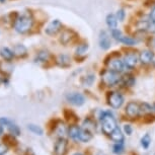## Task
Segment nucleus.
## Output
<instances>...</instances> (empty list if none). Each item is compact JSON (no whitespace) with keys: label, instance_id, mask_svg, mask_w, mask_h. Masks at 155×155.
<instances>
[{"label":"nucleus","instance_id":"nucleus-1","mask_svg":"<svg viewBox=\"0 0 155 155\" xmlns=\"http://www.w3.org/2000/svg\"><path fill=\"white\" fill-rule=\"evenodd\" d=\"M34 25V17L30 12H22L17 14L13 21V28L18 34H27Z\"/></svg>","mask_w":155,"mask_h":155},{"label":"nucleus","instance_id":"nucleus-2","mask_svg":"<svg viewBox=\"0 0 155 155\" xmlns=\"http://www.w3.org/2000/svg\"><path fill=\"white\" fill-rule=\"evenodd\" d=\"M101 122L102 131L106 134H107V135H110L118 128L116 119L114 118V116L110 112H104L101 114Z\"/></svg>","mask_w":155,"mask_h":155},{"label":"nucleus","instance_id":"nucleus-3","mask_svg":"<svg viewBox=\"0 0 155 155\" xmlns=\"http://www.w3.org/2000/svg\"><path fill=\"white\" fill-rule=\"evenodd\" d=\"M104 83L107 86H114L116 84H118L121 81L122 77L120 75L119 72H115L113 70H107L102 73V77H101Z\"/></svg>","mask_w":155,"mask_h":155},{"label":"nucleus","instance_id":"nucleus-4","mask_svg":"<svg viewBox=\"0 0 155 155\" xmlns=\"http://www.w3.org/2000/svg\"><path fill=\"white\" fill-rule=\"evenodd\" d=\"M107 101H109L110 106L114 109H120L124 104V96L120 92L113 91L107 96Z\"/></svg>","mask_w":155,"mask_h":155},{"label":"nucleus","instance_id":"nucleus-5","mask_svg":"<svg viewBox=\"0 0 155 155\" xmlns=\"http://www.w3.org/2000/svg\"><path fill=\"white\" fill-rule=\"evenodd\" d=\"M66 99L69 104L75 107H81L85 102V97L80 92H70L66 95Z\"/></svg>","mask_w":155,"mask_h":155},{"label":"nucleus","instance_id":"nucleus-6","mask_svg":"<svg viewBox=\"0 0 155 155\" xmlns=\"http://www.w3.org/2000/svg\"><path fill=\"white\" fill-rule=\"evenodd\" d=\"M0 125H2L3 127H6L8 129V131H9V133L13 134V135H15L16 137L20 136V133L21 132H20L19 127L16 124H14V123L8 118H0Z\"/></svg>","mask_w":155,"mask_h":155},{"label":"nucleus","instance_id":"nucleus-7","mask_svg":"<svg viewBox=\"0 0 155 155\" xmlns=\"http://www.w3.org/2000/svg\"><path fill=\"white\" fill-rule=\"evenodd\" d=\"M62 27H63V25L59 19H54L46 27L45 33L48 35V36H55V35H57L62 30Z\"/></svg>","mask_w":155,"mask_h":155},{"label":"nucleus","instance_id":"nucleus-8","mask_svg":"<svg viewBox=\"0 0 155 155\" xmlns=\"http://www.w3.org/2000/svg\"><path fill=\"white\" fill-rule=\"evenodd\" d=\"M107 67H109L110 70L121 73L125 70L126 64L124 62V60L120 59V58H114V59L110 60L109 62H107Z\"/></svg>","mask_w":155,"mask_h":155},{"label":"nucleus","instance_id":"nucleus-9","mask_svg":"<svg viewBox=\"0 0 155 155\" xmlns=\"http://www.w3.org/2000/svg\"><path fill=\"white\" fill-rule=\"evenodd\" d=\"M140 113H141V109H140V104H138L135 101L129 102L126 107V114L130 118H137Z\"/></svg>","mask_w":155,"mask_h":155},{"label":"nucleus","instance_id":"nucleus-10","mask_svg":"<svg viewBox=\"0 0 155 155\" xmlns=\"http://www.w3.org/2000/svg\"><path fill=\"white\" fill-rule=\"evenodd\" d=\"M67 149H68V142L64 137L59 138L55 143L54 150L57 155H65L67 153Z\"/></svg>","mask_w":155,"mask_h":155},{"label":"nucleus","instance_id":"nucleus-11","mask_svg":"<svg viewBox=\"0 0 155 155\" xmlns=\"http://www.w3.org/2000/svg\"><path fill=\"white\" fill-rule=\"evenodd\" d=\"M98 43H99V47H101L102 50H109L110 48V45H112V43H110V38L106 31H102L101 35H99Z\"/></svg>","mask_w":155,"mask_h":155},{"label":"nucleus","instance_id":"nucleus-12","mask_svg":"<svg viewBox=\"0 0 155 155\" xmlns=\"http://www.w3.org/2000/svg\"><path fill=\"white\" fill-rule=\"evenodd\" d=\"M138 61H139V57L135 53H128L124 57V62L126 64V67H128V68L135 67L137 65V63H138Z\"/></svg>","mask_w":155,"mask_h":155},{"label":"nucleus","instance_id":"nucleus-13","mask_svg":"<svg viewBox=\"0 0 155 155\" xmlns=\"http://www.w3.org/2000/svg\"><path fill=\"white\" fill-rule=\"evenodd\" d=\"M154 59V53L150 50H144L140 53L139 61L143 64H150Z\"/></svg>","mask_w":155,"mask_h":155},{"label":"nucleus","instance_id":"nucleus-14","mask_svg":"<svg viewBox=\"0 0 155 155\" xmlns=\"http://www.w3.org/2000/svg\"><path fill=\"white\" fill-rule=\"evenodd\" d=\"M14 57L17 58H25L28 56V49L25 45H21V44H17L13 47L12 49Z\"/></svg>","mask_w":155,"mask_h":155},{"label":"nucleus","instance_id":"nucleus-15","mask_svg":"<svg viewBox=\"0 0 155 155\" xmlns=\"http://www.w3.org/2000/svg\"><path fill=\"white\" fill-rule=\"evenodd\" d=\"M80 130H81V128L79 127V126L73 124V125H71L68 128V133H67V134H68L69 137L71 139H73L76 142H78V141H79V133H80Z\"/></svg>","mask_w":155,"mask_h":155},{"label":"nucleus","instance_id":"nucleus-16","mask_svg":"<svg viewBox=\"0 0 155 155\" xmlns=\"http://www.w3.org/2000/svg\"><path fill=\"white\" fill-rule=\"evenodd\" d=\"M0 56H1V58L3 60L11 62L14 58V54H13L12 50L9 49L8 47H2V48L0 49Z\"/></svg>","mask_w":155,"mask_h":155},{"label":"nucleus","instance_id":"nucleus-17","mask_svg":"<svg viewBox=\"0 0 155 155\" xmlns=\"http://www.w3.org/2000/svg\"><path fill=\"white\" fill-rule=\"evenodd\" d=\"M13 71V65L9 61H1L0 62V72L4 75H9Z\"/></svg>","mask_w":155,"mask_h":155},{"label":"nucleus","instance_id":"nucleus-18","mask_svg":"<svg viewBox=\"0 0 155 155\" xmlns=\"http://www.w3.org/2000/svg\"><path fill=\"white\" fill-rule=\"evenodd\" d=\"M70 61H71V59H70V57L68 56V55L61 54V55H59V56L57 57L56 63H57V65L59 67H62V68H67V67L70 66Z\"/></svg>","mask_w":155,"mask_h":155},{"label":"nucleus","instance_id":"nucleus-19","mask_svg":"<svg viewBox=\"0 0 155 155\" xmlns=\"http://www.w3.org/2000/svg\"><path fill=\"white\" fill-rule=\"evenodd\" d=\"M50 58V53L47 50H41L38 52L36 58H35V62L36 63H46Z\"/></svg>","mask_w":155,"mask_h":155},{"label":"nucleus","instance_id":"nucleus-20","mask_svg":"<svg viewBox=\"0 0 155 155\" xmlns=\"http://www.w3.org/2000/svg\"><path fill=\"white\" fill-rule=\"evenodd\" d=\"M92 132L89 130H87L85 128H81L80 133H79V141L81 142H89L92 139Z\"/></svg>","mask_w":155,"mask_h":155},{"label":"nucleus","instance_id":"nucleus-21","mask_svg":"<svg viewBox=\"0 0 155 155\" xmlns=\"http://www.w3.org/2000/svg\"><path fill=\"white\" fill-rule=\"evenodd\" d=\"M110 139L113 140L114 142L116 143H124V140H125V137H124V134L122 133V131L120 130V128L118 127L116 129L114 132L110 134Z\"/></svg>","mask_w":155,"mask_h":155},{"label":"nucleus","instance_id":"nucleus-22","mask_svg":"<svg viewBox=\"0 0 155 155\" xmlns=\"http://www.w3.org/2000/svg\"><path fill=\"white\" fill-rule=\"evenodd\" d=\"M15 137H16L15 135H13L11 133L6 134V135L3 136V141L8 147H15L17 145V140Z\"/></svg>","mask_w":155,"mask_h":155},{"label":"nucleus","instance_id":"nucleus-23","mask_svg":"<svg viewBox=\"0 0 155 155\" xmlns=\"http://www.w3.org/2000/svg\"><path fill=\"white\" fill-rule=\"evenodd\" d=\"M106 22H107V27H109L110 30H114V28H117V25H118V18H117V16L115 14L110 13V14H107V16L106 18Z\"/></svg>","mask_w":155,"mask_h":155},{"label":"nucleus","instance_id":"nucleus-24","mask_svg":"<svg viewBox=\"0 0 155 155\" xmlns=\"http://www.w3.org/2000/svg\"><path fill=\"white\" fill-rule=\"evenodd\" d=\"M54 131L57 133V135L59 136V138H62L66 133H68V129H66L65 125H64L63 123H59L58 125H56Z\"/></svg>","mask_w":155,"mask_h":155},{"label":"nucleus","instance_id":"nucleus-25","mask_svg":"<svg viewBox=\"0 0 155 155\" xmlns=\"http://www.w3.org/2000/svg\"><path fill=\"white\" fill-rule=\"evenodd\" d=\"M28 129L31 131V133H34L35 135H38V136H43L44 135V130L40 127V126H38L36 124H28Z\"/></svg>","mask_w":155,"mask_h":155},{"label":"nucleus","instance_id":"nucleus-26","mask_svg":"<svg viewBox=\"0 0 155 155\" xmlns=\"http://www.w3.org/2000/svg\"><path fill=\"white\" fill-rule=\"evenodd\" d=\"M72 33L70 31H64L60 36V42L63 44V45H67L72 39Z\"/></svg>","mask_w":155,"mask_h":155},{"label":"nucleus","instance_id":"nucleus-27","mask_svg":"<svg viewBox=\"0 0 155 155\" xmlns=\"http://www.w3.org/2000/svg\"><path fill=\"white\" fill-rule=\"evenodd\" d=\"M122 83L126 86H132L134 83H135V79H134L133 76L131 75H126L124 77H122Z\"/></svg>","mask_w":155,"mask_h":155},{"label":"nucleus","instance_id":"nucleus-28","mask_svg":"<svg viewBox=\"0 0 155 155\" xmlns=\"http://www.w3.org/2000/svg\"><path fill=\"white\" fill-rule=\"evenodd\" d=\"M87 50H88V45L87 44H81L76 48L75 50V54L78 55V56H82L87 52Z\"/></svg>","mask_w":155,"mask_h":155},{"label":"nucleus","instance_id":"nucleus-29","mask_svg":"<svg viewBox=\"0 0 155 155\" xmlns=\"http://www.w3.org/2000/svg\"><path fill=\"white\" fill-rule=\"evenodd\" d=\"M119 42L123 43L124 45H127V46H133L136 44V41L131 37H127V36H123L121 39H120Z\"/></svg>","mask_w":155,"mask_h":155},{"label":"nucleus","instance_id":"nucleus-30","mask_svg":"<svg viewBox=\"0 0 155 155\" xmlns=\"http://www.w3.org/2000/svg\"><path fill=\"white\" fill-rule=\"evenodd\" d=\"M150 143H151V137H150V135H149V134H145V135L143 136L142 139H141L142 147L144 148V149H148L149 145H150Z\"/></svg>","mask_w":155,"mask_h":155},{"label":"nucleus","instance_id":"nucleus-31","mask_svg":"<svg viewBox=\"0 0 155 155\" xmlns=\"http://www.w3.org/2000/svg\"><path fill=\"white\" fill-rule=\"evenodd\" d=\"M125 151V148H124V145L123 143H117L116 145H114L113 147V152L117 155H121L124 153Z\"/></svg>","mask_w":155,"mask_h":155},{"label":"nucleus","instance_id":"nucleus-32","mask_svg":"<svg viewBox=\"0 0 155 155\" xmlns=\"http://www.w3.org/2000/svg\"><path fill=\"white\" fill-rule=\"evenodd\" d=\"M94 80H95V76L93 74H88L83 78L82 82H83L84 85L90 86V85H92V83L94 82Z\"/></svg>","mask_w":155,"mask_h":155},{"label":"nucleus","instance_id":"nucleus-33","mask_svg":"<svg viewBox=\"0 0 155 155\" xmlns=\"http://www.w3.org/2000/svg\"><path fill=\"white\" fill-rule=\"evenodd\" d=\"M83 126H84V128L87 129V130H89V131H92L93 129L95 128V124L91 121V120H89V119H87V120L84 121Z\"/></svg>","mask_w":155,"mask_h":155},{"label":"nucleus","instance_id":"nucleus-34","mask_svg":"<svg viewBox=\"0 0 155 155\" xmlns=\"http://www.w3.org/2000/svg\"><path fill=\"white\" fill-rule=\"evenodd\" d=\"M140 109H141V112L144 113V114H150L152 112V110H153L151 107V106H149V104H146V102L140 104Z\"/></svg>","mask_w":155,"mask_h":155},{"label":"nucleus","instance_id":"nucleus-35","mask_svg":"<svg viewBox=\"0 0 155 155\" xmlns=\"http://www.w3.org/2000/svg\"><path fill=\"white\" fill-rule=\"evenodd\" d=\"M28 151V148L25 147V146H21V147L19 146V147L15 148V153L17 155H27Z\"/></svg>","mask_w":155,"mask_h":155},{"label":"nucleus","instance_id":"nucleus-36","mask_svg":"<svg viewBox=\"0 0 155 155\" xmlns=\"http://www.w3.org/2000/svg\"><path fill=\"white\" fill-rule=\"evenodd\" d=\"M112 37H113L115 40L120 41V39H121V38L123 37L122 31H119V30H117V28H114V30H112Z\"/></svg>","mask_w":155,"mask_h":155},{"label":"nucleus","instance_id":"nucleus-37","mask_svg":"<svg viewBox=\"0 0 155 155\" xmlns=\"http://www.w3.org/2000/svg\"><path fill=\"white\" fill-rule=\"evenodd\" d=\"M146 30L148 31V33L150 34H155V21H149L148 22V25H147V28Z\"/></svg>","mask_w":155,"mask_h":155},{"label":"nucleus","instance_id":"nucleus-38","mask_svg":"<svg viewBox=\"0 0 155 155\" xmlns=\"http://www.w3.org/2000/svg\"><path fill=\"white\" fill-rule=\"evenodd\" d=\"M8 146L5 143H0V155H5L8 152Z\"/></svg>","mask_w":155,"mask_h":155},{"label":"nucleus","instance_id":"nucleus-39","mask_svg":"<svg viewBox=\"0 0 155 155\" xmlns=\"http://www.w3.org/2000/svg\"><path fill=\"white\" fill-rule=\"evenodd\" d=\"M117 18H118V20H120V21H123L125 18V11L124 9H120L117 11V14H116Z\"/></svg>","mask_w":155,"mask_h":155},{"label":"nucleus","instance_id":"nucleus-40","mask_svg":"<svg viewBox=\"0 0 155 155\" xmlns=\"http://www.w3.org/2000/svg\"><path fill=\"white\" fill-rule=\"evenodd\" d=\"M124 131H125V133L127 134L128 136H130V135H132L133 129H132V127H131L130 125H125L124 126Z\"/></svg>","mask_w":155,"mask_h":155},{"label":"nucleus","instance_id":"nucleus-41","mask_svg":"<svg viewBox=\"0 0 155 155\" xmlns=\"http://www.w3.org/2000/svg\"><path fill=\"white\" fill-rule=\"evenodd\" d=\"M149 17H150V20L152 21H155V7H153L150 11V13H149Z\"/></svg>","mask_w":155,"mask_h":155},{"label":"nucleus","instance_id":"nucleus-42","mask_svg":"<svg viewBox=\"0 0 155 155\" xmlns=\"http://www.w3.org/2000/svg\"><path fill=\"white\" fill-rule=\"evenodd\" d=\"M2 82H4V77H3V74L0 72V84H1Z\"/></svg>","mask_w":155,"mask_h":155},{"label":"nucleus","instance_id":"nucleus-43","mask_svg":"<svg viewBox=\"0 0 155 155\" xmlns=\"http://www.w3.org/2000/svg\"><path fill=\"white\" fill-rule=\"evenodd\" d=\"M5 1H6V0H0V3H3Z\"/></svg>","mask_w":155,"mask_h":155},{"label":"nucleus","instance_id":"nucleus-44","mask_svg":"<svg viewBox=\"0 0 155 155\" xmlns=\"http://www.w3.org/2000/svg\"><path fill=\"white\" fill-rule=\"evenodd\" d=\"M73 155H83V154H81V153H74Z\"/></svg>","mask_w":155,"mask_h":155},{"label":"nucleus","instance_id":"nucleus-45","mask_svg":"<svg viewBox=\"0 0 155 155\" xmlns=\"http://www.w3.org/2000/svg\"><path fill=\"white\" fill-rule=\"evenodd\" d=\"M153 110L155 112V102H154V104H153Z\"/></svg>","mask_w":155,"mask_h":155}]
</instances>
